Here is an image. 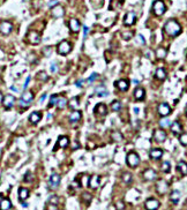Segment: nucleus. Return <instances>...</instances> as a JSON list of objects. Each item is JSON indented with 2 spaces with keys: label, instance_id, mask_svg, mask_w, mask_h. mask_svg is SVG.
I'll list each match as a JSON object with an SVG mask.
<instances>
[{
  "label": "nucleus",
  "instance_id": "obj_47",
  "mask_svg": "<svg viewBox=\"0 0 187 210\" xmlns=\"http://www.w3.org/2000/svg\"><path fill=\"white\" fill-rule=\"evenodd\" d=\"M58 200H59V199H58V196H51V197L49 199V203H50V204H54V206H56V204L58 203Z\"/></svg>",
  "mask_w": 187,
  "mask_h": 210
},
{
  "label": "nucleus",
  "instance_id": "obj_6",
  "mask_svg": "<svg viewBox=\"0 0 187 210\" xmlns=\"http://www.w3.org/2000/svg\"><path fill=\"white\" fill-rule=\"evenodd\" d=\"M27 39L30 44H33V45H38L40 43V35L35 31V30H30L27 35Z\"/></svg>",
  "mask_w": 187,
  "mask_h": 210
},
{
  "label": "nucleus",
  "instance_id": "obj_54",
  "mask_svg": "<svg viewBox=\"0 0 187 210\" xmlns=\"http://www.w3.org/2000/svg\"><path fill=\"white\" fill-rule=\"evenodd\" d=\"M88 32H89V28H88L87 26H83V37H84V38L87 37Z\"/></svg>",
  "mask_w": 187,
  "mask_h": 210
},
{
  "label": "nucleus",
  "instance_id": "obj_41",
  "mask_svg": "<svg viewBox=\"0 0 187 210\" xmlns=\"http://www.w3.org/2000/svg\"><path fill=\"white\" fill-rule=\"evenodd\" d=\"M104 0H90V3L93 5V8H100L103 6Z\"/></svg>",
  "mask_w": 187,
  "mask_h": 210
},
{
  "label": "nucleus",
  "instance_id": "obj_35",
  "mask_svg": "<svg viewBox=\"0 0 187 210\" xmlns=\"http://www.w3.org/2000/svg\"><path fill=\"white\" fill-rule=\"evenodd\" d=\"M166 53H167V51H166L164 47H158V49L156 50V57H157L158 59H164V58L166 57Z\"/></svg>",
  "mask_w": 187,
  "mask_h": 210
},
{
  "label": "nucleus",
  "instance_id": "obj_29",
  "mask_svg": "<svg viewBox=\"0 0 187 210\" xmlns=\"http://www.w3.org/2000/svg\"><path fill=\"white\" fill-rule=\"evenodd\" d=\"M28 196H29V190L27 188H24V187H21L19 189V197H20V200L23 201V200L28 199Z\"/></svg>",
  "mask_w": 187,
  "mask_h": 210
},
{
  "label": "nucleus",
  "instance_id": "obj_59",
  "mask_svg": "<svg viewBox=\"0 0 187 210\" xmlns=\"http://www.w3.org/2000/svg\"><path fill=\"white\" fill-rule=\"evenodd\" d=\"M49 210H58V209L56 208L54 204H50V206H49Z\"/></svg>",
  "mask_w": 187,
  "mask_h": 210
},
{
  "label": "nucleus",
  "instance_id": "obj_5",
  "mask_svg": "<svg viewBox=\"0 0 187 210\" xmlns=\"http://www.w3.org/2000/svg\"><path fill=\"white\" fill-rule=\"evenodd\" d=\"M57 51H58L59 54L66 56V54H68V53L72 51V45H70L67 40H62V42L59 43V45H58V47H57Z\"/></svg>",
  "mask_w": 187,
  "mask_h": 210
},
{
  "label": "nucleus",
  "instance_id": "obj_51",
  "mask_svg": "<svg viewBox=\"0 0 187 210\" xmlns=\"http://www.w3.org/2000/svg\"><path fill=\"white\" fill-rule=\"evenodd\" d=\"M137 38H139V43L141 44V45H143V44H146V40H144V37L140 33V35H137Z\"/></svg>",
  "mask_w": 187,
  "mask_h": 210
},
{
  "label": "nucleus",
  "instance_id": "obj_12",
  "mask_svg": "<svg viewBox=\"0 0 187 210\" xmlns=\"http://www.w3.org/2000/svg\"><path fill=\"white\" fill-rule=\"evenodd\" d=\"M63 14H65V9H63L62 6L56 5L54 7H52V16L54 19H60V17L63 16Z\"/></svg>",
  "mask_w": 187,
  "mask_h": 210
},
{
  "label": "nucleus",
  "instance_id": "obj_4",
  "mask_svg": "<svg viewBox=\"0 0 187 210\" xmlns=\"http://www.w3.org/2000/svg\"><path fill=\"white\" fill-rule=\"evenodd\" d=\"M126 162H127L128 166L135 167V166H137L139 163H140V157H139V155L135 153V152H129V153L127 155V157H126Z\"/></svg>",
  "mask_w": 187,
  "mask_h": 210
},
{
  "label": "nucleus",
  "instance_id": "obj_11",
  "mask_svg": "<svg viewBox=\"0 0 187 210\" xmlns=\"http://www.w3.org/2000/svg\"><path fill=\"white\" fill-rule=\"evenodd\" d=\"M136 21V15L134 12H128L124 17V24L125 26H133Z\"/></svg>",
  "mask_w": 187,
  "mask_h": 210
},
{
  "label": "nucleus",
  "instance_id": "obj_60",
  "mask_svg": "<svg viewBox=\"0 0 187 210\" xmlns=\"http://www.w3.org/2000/svg\"><path fill=\"white\" fill-rule=\"evenodd\" d=\"M10 89L13 90V91H16V92H19V88H16V87H14V86H12V87H10Z\"/></svg>",
  "mask_w": 187,
  "mask_h": 210
},
{
  "label": "nucleus",
  "instance_id": "obj_8",
  "mask_svg": "<svg viewBox=\"0 0 187 210\" xmlns=\"http://www.w3.org/2000/svg\"><path fill=\"white\" fill-rule=\"evenodd\" d=\"M2 104H3V106L6 107V109H12L13 106H14V104H15V97L13 96V95H6L3 98H2V102H1Z\"/></svg>",
  "mask_w": 187,
  "mask_h": 210
},
{
  "label": "nucleus",
  "instance_id": "obj_43",
  "mask_svg": "<svg viewBox=\"0 0 187 210\" xmlns=\"http://www.w3.org/2000/svg\"><path fill=\"white\" fill-rule=\"evenodd\" d=\"M179 141L183 146H187V133H184V134H180L179 135Z\"/></svg>",
  "mask_w": 187,
  "mask_h": 210
},
{
  "label": "nucleus",
  "instance_id": "obj_24",
  "mask_svg": "<svg viewBox=\"0 0 187 210\" xmlns=\"http://www.w3.org/2000/svg\"><path fill=\"white\" fill-rule=\"evenodd\" d=\"M95 92H96V95H97V96H99V97H106V96L109 95L107 89H106L104 86H99V87H97V88L95 89Z\"/></svg>",
  "mask_w": 187,
  "mask_h": 210
},
{
  "label": "nucleus",
  "instance_id": "obj_63",
  "mask_svg": "<svg viewBox=\"0 0 187 210\" xmlns=\"http://www.w3.org/2000/svg\"><path fill=\"white\" fill-rule=\"evenodd\" d=\"M2 98H3V97H2V93H1V92H0V103H1V102H2Z\"/></svg>",
  "mask_w": 187,
  "mask_h": 210
},
{
  "label": "nucleus",
  "instance_id": "obj_3",
  "mask_svg": "<svg viewBox=\"0 0 187 210\" xmlns=\"http://www.w3.org/2000/svg\"><path fill=\"white\" fill-rule=\"evenodd\" d=\"M32 99H33V93L31 91H26V92H23L21 99L19 100V105L22 107H28L29 104L32 102Z\"/></svg>",
  "mask_w": 187,
  "mask_h": 210
},
{
  "label": "nucleus",
  "instance_id": "obj_56",
  "mask_svg": "<svg viewBox=\"0 0 187 210\" xmlns=\"http://www.w3.org/2000/svg\"><path fill=\"white\" fill-rule=\"evenodd\" d=\"M56 5H58V1H57V0H51V1L49 2V7H54Z\"/></svg>",
  "mask_w": 187,
  "mask_h": 210
},
{
  "label": "nucleus",
  "instance_id": "obj_22",
  "mask_svg": "<svg viewBox=\"0 0 187 210\" xmlns=\"http://www.w3.org/2000/svg\"><path fill=\"white\" fill-rule=\"evenodd\" d=\"M12 208V202L8 199H1L0 201V210H9Z\"/></svg>",
  "mask_w": 187,
  "mask_h": 210
},
{
  "label": "nucleus",
  "instance_id": "obj_64",
  "mask_svg": "<svg viewBox=\"0 0 187 210\" xmlns=\"http://www.w3.org/2000/svg\"><path fill=\"white\" fill-rule=\"evenodd\" d=\"M186 114H187V110H186Z\"/></svg>",
  "mask_w": 187,
  "mask_h": 210
},
{
  "label": "nucleus",
  "instance_id": "obj_18",
  "mask_svg": "<svg viewBox=\"0 0 187 210\" xmlns=\"http://www.w3.org/2000/svg\"><path fill=\"white\" fill-rule=\"evenodd\" d=\"M69 144V140L67 136H60L57 142V148H66Z\"/></svg>",
  "mask_w": 187,
  "mask_h": 210
},
{
  "label": "nucleus",
  "instance_id": "obj_50",
  "mask_svg": "<svg viewBox=\"0 0 187 210\" xmlns=\"http://www.w3.org/2000/svg\"><path fill=\"white\" fill-rule=\"evenodd\" d=\"M116 208L118 210H124V208H125L124 202H123V201H118L117 204H116Z\"/></svg>",
  "mask_w": 187,
  "mask_h": 210
},
{
  "label": "nucleus",
  "instance_id": "obj_13",
  "mask_svg": "<svg viewBox=\"0 0 187 210\" xmlns=\"http://www.w3.org/2000/svg\"><path fill=\"white\" fill-rule=\"evenodd\" d=\"M144 206H146L147 210H157L159 208V201L156 199H149L146 201Z\"/></svg>",
  "mask_w": 187,
  "mask_h": 210
},
{
  "label": "nucleus",
  "instance_id": "obj_39",
  "mask_svg": "<svg viewBox=\"0 0 187 210\" xmlns=\"http://www.w3.org/2000/svg\"><path fill=\"white\" fill-rule=\"evenodd\" d=\"M111 109H112V111L118 112V111L121 109V103H120L119 100H113L112 104H111Z\"/></svg>",
  "mask_w": 187,
  "mask_h": 210
},
{
  "label": "nucleus",
  "instance_id": "obj_2",
  "mask_svg": "<svg viewBox=\"0 0 187 210\" xmlns=\"http://www.w3.org/2000/svg\"><path fill=\"white\" fill-rule=\"evenodd\" d=\"M153 10H154V14L157 16H162L165 10H166V7H165V3L163 2V0H156L153 3Z\"/></svg>",
  "mask_w": 187,
  "mask_h": 210
},
{
  "label": "nucleus",
  "instance_id": "obj_28",
  "mask_svg": "<svg viewBox=\"0 0 187 210\" xmlns=\"http://www.w3.org/2000/svg\"><path fill=\"white\" fill-rule=\"evenodd\" d=\"M111 139H112L114 142H120V141H123L124 136H123V134H121L120 132H118V130H113V132L111 133Z\"/></svg>",
  "mask_w": 187,
  "mask_h": 210
},
{
  "label": "nucleus",
  "instance_id": "obj_37",
  "mask_svg": "<svg viewBox=\"0 0 187 210\" xmlns=\"http://www.w3.org/2000/svg\"><path fill=\"white\" fill-rule=\"evenodd\" d=\"M36 76H37V79H38L39 81H43V82H46V81L49 80V76H47V74H46L44 70H40V72H38Z\"/></svg>",
  "mask_w": 187,
  "mask_h": 210
},
{
  "label": "nucleus",
  "instance_id": "obj_38",
  "mask_svg": "<svg viewBox=\"0 0 187 210\" xmlns=\"http://www.w3.org/2000/svg\"><path fill=\"white\" fill-rule=\"evenodd\" d=\"M133 31H123L121 32V38L124 39V40H130L132 38H133Z\"/></svg>",
  "mask_w": 187,
  "mask_h": 210
},
{
  "label": "nucleus",
  "instance_id": "obj_10",
  "mask_svg": "<svg viewBox=\"0 0 187 210\" xmlns=\"http://www.w3.org/2000/svg\"><path fill=\"white\" fill-rule=\"evenodd\" d=\"M167 189H169V185H167V182H166L165 180L160 179L157 181V183H156V190H157L159 194L166 193Z\"/></svg>",
  "mask_w": 187,
  "mask_h": 210
},
{
  "label": "nucleus",
  "instance_id": "obj_7",
  "mask_svg": "<svg viewBox=\"0 0 187 210\" xmlns=\"http://www.w3.org/2000/svg\"><path fill=\"white\" fill-rule=\"evenodd\" d=\"M93 113L95 114H98V116H102V117H105L107 114V107L104 103H98L95 109H93Z\"/></svg>",
  "mask_w": 187,
  "mask_h": 210
},
{
  "label": "nucleus",
  "instance_id": "obj_23",
  "mask_svg": "<svg viewBox=\"0 0 187 210\" xmlns=\"http://www.w3.org/2000/svg\"><path fill=\"white\" fill-rule=\"evenodd\" d=\"M98 186H99V177H98V176L90 177V178H89V187L93 188V189H96Z\"/></svg>",
  "mask_w": 187,
  "mask_h": 210
},
{
  "label": "nucleus",
  "instance_id": "obj_57",
  "mask_svg": "<svg viewBox=\"0 0 187 210\" xmlns=\"http://www.w3.org/2000/svg\"><path fill=\"white\" fill-rule=\"evenodd\" d=\"M83 82H84L83 80H79V81L76 82V86H77V87H82V84H83Z\"/></svg>",
  "mask_w": 187,
  "mask_h": 210
},
{
  "label": "nucleus",
  "instance_id": "obj_58",
  "mask_svg": "<svg viewBox=\"0 0 187 210\" xmlns=\"http://www.w3.org/2000/svg\"><path fill=\"white\" fill-rule=\"evenodd\" d=\"M46 97H47V95H46V93H44V95L40 97V103H43V102L46 99Z\"/></svg>",
  "mask_w": 187,
  "mask_h": 210
},
{
  "label": "nucleus",
  "instance_id": "obj_45",
  "mask_svg": "<svg viewBox=\"0 0 187 210\" xmlns=\"http://www.w3.org/2000/svg\"><path fill=\"white\" fill-rule=\"evenodd\" d=\"M91 199H93V197H91V194H89V193H87V192L82 194V200H83V201H86L87 203H88V202H90V201H91Z\"/></svg>",
  "mask_w": 187,
  "mask_h": 210
},
{
  "label": "nucleus",
  "instance_id": "obj_34",
  "mask_svg": "<svg viewBox=\"0 0 187 210\" xmlns=\"http://www.w3.org/2000/svg\"><path fill=\"white\" fill-rule=\"evenodd\" d=\"M79 104H80V100H79V98H77V97H73V98L68 102V106H69L72 110L77 109V107H79Z\"/></svg>",
  "mask_w": 187,
  "mask_h": 210
},
{
  "label": "nucleus",
  "instance_id": "obj_44",
  "mask_svg": "<svg viewBox=\"0 0 187 210\" xmlns=\"http://www.w3.org/2000/svg\"><path fill=\"white\" fill-rule=\"evenodd\" d=\"M123 180H124V182L126 183H129V182H132V174L130 173H124L123 174Z\"/></svg>",
  "mask_w": 187,
  "mask_h": 210
},
{
  "label": "nucleus",
  "instance_id": "obj_33",
  "mask_svg": "<svg viewBox=\"0 0 187 210\" xmlns=\"http://www.w3.org/2000/svg\"><path fill=\"white\" fill-rule=\"evenodd\" d=\"M134 96L137 100H142L144 98V89L143 88H136L134 91Z\"/></svg>",
  "mask_w": 187,
  "mask_h": 210
},
{
  "label": "nucleus",
  "instance_id": "obj_62",
  "mask_svg": "<svg viewBox=\"0 0 187 210\" xmlns=\"http://www.w3.org/2000/svg\"><path fill=\"white\" fill-rule=\"evenodd\" d=\"M134 112H135V113H139V109H137V107H134Z\"/></svg>",
  "mask_w": 187,
  "mask_h": 210
},
{
  "label": "nucleus",
  "instance_id": "obj_49",
  "mask_svg": "<svg viewBox=\"0 0 187 210\" xmlns=\"http://www.w3.org/2000/svg\"><path fill=\"white\" fill-rule=\"evenodd\" d=\"M57 95H52L51 96V99H50V106H53V105H56V100H57Z\"/></svg>",
  "mask_w": 187,
  "mask_h": 210
},
{
  "label": "nucleus",
  "instance_id": "obj_21",
  "mask_svg": "<svg viewBox=\"0 0 187 210\" xmlns=\"http://www.w3.org/2000/svg\"><path fill=\"white\" fill-rule=\"evenodd\" d=\"M156 171L155 170H153V169H148V170H146L144 171V173H143V177H144V179L147 180H154L156 178Z\"/></svg>",
  "mask_w": 187,
  "mask_h": 210
},
{
  "label": "nucleus",
  "instance_id": "obj_20",
  "mask_svg": "<svg viewBox=\"0 0 187 210\" xmlns=\"http://www.w3.org/2000/svg\"><path fill=\"white\" fill-rule=\"evenodd\" d=\"M149 155H150V157L153 158V159H159L162 156H163V150L162 149H158V148H155V149H151L150 150V152H149Z\"/></svg>",
  "mask_w": 187,
  "mask_h": 210
},
{
  "label": "nucleus",
  "instance_id": "obj_53",
  "mask_svg": "<svg viewBox=\"0 0 187 210\" xmlns=\"http://www.w3.org/2000/svg\"><path fill=\"white\" fill-rule=\"evenodd\" d=\"M43 52H44V54H45V56H50V53L52 52V49H51L50 46H47V47H45V49H44V51H43Z\"/></svg>",
  "mask_w": 187,
  "mask_h": 210
},
{
  "label": "nucleus",
  "instance_id": "obj_1",
  "mask_svg": "<svg viewBox=\"0 0 187 210\" xmlns=\"http://www.w3.org/2000/svg\"><path fill=\"white\" fill-rule=\"evenodd\" d=\"M164 31H165L169 36L176 37V36H178V35L181 32V27H180V24H179L177 21H174V20H169V21L165 23V26H164Z\"/></svg>",
  "mask_w": 187,
  "mask_h": 210
},
{
  "label": "nucleus",
  "instance_id": "obj_48",
  "mask_svg": "<svg viewBox=\"0 0 187 210\" xmlns=\"http://www.w3.org/2000/svg\"><path fill=\"white\" fill-rule=\"evenodd\" d=\"M97 77H98V74H97V73H93V74L90 75V77L87 80V82H88V83H93V82L95 81V80H96V79H97Z\"/></svg>",
  "mask_w": 187,
  "mask_h": 210
},
{
  "label": "nucleus",
  "instance_id": "obj_15",
  "mask_svg": "<svg viewBox=\"0 0 187 210\" xmlns=\"http://www.w3.org/2000/svg\"><path fill=\"white\" fill-rule=\"evenodd\" d=\"M165 139H166V133L163 129H156L154 132V140L156 142L162 143V142L165 141Z\"/></svg>",
  "mask_w": 187,
  "mask_h": 210
},
{
  "label": "nucleus",
  "instance_id": "obj_55",
  "mask_svg": "<svg viewBox=\"0 0 187 210\" xmlns=\"http://www.w3.org/2000/svg\"><path fill=\"white\" fill-rule=\"evenodd\" d=\"M30 80H31V76H28V77H27V80L24 81V86H23V88H24V89H27V87L29 86V82H30Z\"/></svg>",
  "mask_w": 187,
  "mask_h": 210
},
{
  "label": "nucleus",
  "instance_id": "obj_17",
  "mask_svg": "<svg viewBox=\"0 0 187 210\" xmlns=\"http://www.w3.org/2000/svg\"><path fill=\"white\" fill-rule=\"evenodd\" d=\"M171 130H172V134L174 136H179L183 132V126L180 125L179 121H174L171 123Z\"/></svg>",
  "mask_w": 187,
  "mask_h": 210
},
{
  "label": "nucleus",
  "instance_id": "obj_52",
  "mask_svg": "<svg viewBox=\"0 0 187 210\" xmlns=\"http://www.w3.org/2000/svg\"><path fill=\"white\" fill-rule=\"evenodd\" d=\"M50 69H51V72H52V73H56V72L58 70V66H57V63L52 62V63H51V68H50Z\"/></svg>",
  "mask_w": 187,
  "mask_h": 210
},
{
  "label": "nucleus",
  "instance_id": "obj_40",
  "mask_svg": "<svg viewBox=\"0 0 187 210\" xmlns=\"http://www.w3.org/2000/svg\"><path fill=\"white\" fill-rule=\"evenodd\" d=\"M159 126L162 127V128H167V127H170L171 126V123H170V120L166 119V118H163V119L159 120Z\"/></svg>",
  "mask_w": 187,
  "mask_h": 210
},
{
  "label": "nucleus",
  "instance_id": "obj_26",
  "mask_svg": "<svg viewBox=\"0 0 187 210\" xmlns=\"http://www.w3.org/2000/svg\"><path fill=\"white\" fill-rule=\"evenodd\" d=\"M66 104H67V100L63 96H58L57 97V100H56V105L58 109H65L66 107Z\"/></svg>",
  "mask_w": 187,
  "mask_h": 210
},
{
  "label": "nucleus",
  "instance_id": "obj_19",
  "mask_svg": "<svg viewBox=\"0 0 187 210\" xmlns=\"http://www.w3.org/2000/svg\"><path fill=\"white\" fill-rule=\"evenodd\" d=\"M80 22L76 20V19H72L69 21V28L73 32H79L80 31Z\"/></svg>",
  "mask_w": 187,
  "mask_h": 210
},
{
  "label": "nucleus",
  "instance_id": "obj_61",
  "mask_svg": "<svg viewBox=\"0 0 187 210\" xmlns=\"http://www.w3.org/2000/svg\"><path fill=\"white\" fill-rule=\"evenodd\" d=\"M22 206H23L24 208H27V207H28V203H26V202H22Z\"/></svg>",
  "mask_w": 187,
  "mask_h": 210
},
{
  "label": "nucleus",
  "instance_id": "obj_42",
  "mask_svg": "<svg viewBox=\"0 0 187 210\" xmlns=\"http://www.w3.org/2000/svg\"><path fill=\"white\" fill-rule=\"evenodd\" d=\"M160 167H162V171H163V172H166V173H167V172H170V169H171V166H170V163H169V162H163Z\"/></svg>",
  "mask_w": 187,
  "mask_h": 210
},
{
  "label": "nucleus",
  "instance_id": "obj_9",
  "mask_svg": "<svg viewBox=\"0 0 187 210\" xmlns=\"http://www.w3.org/2000/svg\"><path fill=\"white\" fill-rule=\"evenodd\" d=\"M13 30V24L8 21H2L0 23V32L2 35H9Z\"/></svg>",
  "mask_w": 187,
  "mask_h": 210
},
{
  "label": "nucleus",
  "instance_id": "obj_46",
  "mask_svg": "<svg viewBox=\"0 0 187 210\" xmlns=\"http://www.w3.org/2000/svg\"><path fill=\"white\" fill-rule=\"evenodd\" d=\"M32 179H33L32 173H31V172H27V173H26V176H24V181L30 182V181H32Z\"/></svg>",
  "mask_w": 187,
  "mask_h": 210
},
{
  "label": "nucleus",
  "instance_id": "obj_16",
  "mask_svg": "<svg viewBox=\"0 0 187 210\" xmlns=\"http://www.w3.org/2000/svg\"><path fill=\"white\" fill-rule=\"evenodd\" d=\"M60 183V176L58 173H52L51 177H50V180H49V185L51 188H58Z\"/></svg>",
  "mask_w": 187,
  "mask_h": 210
},
{
  "label": "nucleus",
  "instance_id": "obj_30",
  "mask_svg": "<svg viewBox=\"0 0 187 210\" xmlns=\"http://www.w3.org/2000/svg\"><path fill=\"white\" fill-rule=\"evenodd\" d=\"M116 86L121 91H126V90L128 89V87H129V84H128V82L126 80H119L118 82H116Z\"/></svg>",
  "mask_w": 187,
  "mask_h": 210
},
{
  "label": "nucleus",
  "instance_id": "obj_14",
  "mask_svg": "<svg viewBox=\"0 0 187 210\" xmlns=\"http://www.w3.org/2000/svg\"><path fill=\"white\" fill-rule=\"evenodd\" d=\"M158 113L162 116V117H166L171 113V107L166 104V103H162L158 105Z\"/></svg>",
  "mask_w": 187,
  "mask_h": 210
},
{
  "label": "nucleus",
  "instance_id": "obj_36",
  "mask_svg": "<svg viewBox=\"0 0 187 210\" xmlns=\"http://www.w3.org/2000/svg\"><path fill=\"white\" fill-rule=\"evenodd\" d=\"M177 169L181 172V174H184V176H187V163L186 162H179L178 163V166H177Z\"/></svg>",
  "mask_w": 187,
  "mask_h": 210
},
{
  "label": "nucleus",
  "instance_id": "obj_32",
  "mask_svg": "<svg viewBox=\"0 0 187 210\" xmlns=\"http://www.w3.org/2000/svg\"><path fill=\"white\" fill-rule=\"evenodd\" d=\"M155 76L158 79V80H164L165 77H166V72H165V69H163V68H157L155 72Z\"/></svg>",
  "mask_w": 187,
  "mask_h": 210
},
{
  "label": "nucleus",
  "instance_id": "obj_27",
  "mask_svg": "<svg viewBox=\"0 0 187 210\" xmlns=\"http://www.w3.org/2000/svg\"><path fill=\"white\" fill-rule=\"evenodd\" d=\"M81 117H82V114L80 111H73L72 114L69 116V121L70 122H77V121H80Z\"/></svg>",
  "mask_w": 187,
  "mask_h": 210
},
{
  "label": "nucleus",
  "instance_id": "obj_25",
  "mask_svg": "<svg viewBox=\"0 0 187 210\" xmlns=\"http://www.w3.org/2000/svg\"><path fill=\"white\" fill-rule=\"evenodd\" d=\"M42 119V113L40 112H32L30 114V117H29V121H30L31 123H37V122H39Z\"/></svg>",
  "mask_w": 187,
  "mask_h": 210
},
{
  "label": "nucleus",
  "instance_id": "obj_31",
  "mask_svg": "<svg viewBox=\"0 0 187 210\" xmlns=\"http://www.w3.org/2000/svg\"><path fill=\"white\" fill-rule=\"evenodd\" d=\"M170 199L174 204H177L179 202V200H180V192L179 190H173L171 193V195H170Z\"/></svg>",
  "mask_w": 187,
  "mask_h": 210
}]
</instances>
